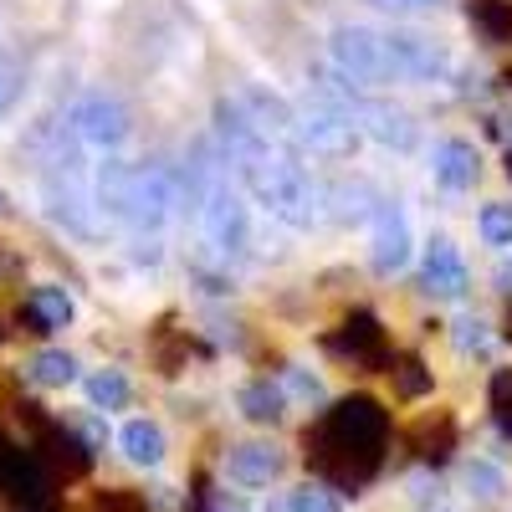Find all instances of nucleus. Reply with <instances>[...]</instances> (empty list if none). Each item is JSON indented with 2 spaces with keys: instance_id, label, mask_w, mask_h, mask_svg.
<instances>
[{
  "instance_id": "1",
  "label": "nucleus",
  "mask_w": 512,
  "mask_h": 512,
  "mask_svg": "<svg viewBox=\"0 0 512 512\" xmlns=\"http://www.w3.org/2000/svg\"><path fill=\"white\" fill-rule=\"evenodd\" d=\"M384 441H390V415L379 410V400L354 395V400L333 405L318 420L308 451H313V466H318L323 477L344 482V487H359V482L374 477Z\"/></svg>"
},
{
  "instance_id": "2",
  "label": "nucleus",
  "mask_w": 512,
  "mask_h": 512,
  "mask_svg": "<svg viewBox=\"0 0 512 512\" xmlns=\"http://www.w3.org/2000/svg\"><path fill=\"white\" fill-rule=\"evenodd\" d=\"M93 205L98 216L128 226V231H159L169 216L180 210V180L164 164H123V159H103L93 169Z\"/></svg>"
},
{
  "instance_id": "3",
  "label": "nucleus",
  "mask_w": 512,
  "mask_h": 512,
  "mask_svg": "<svg viewBox=\"0 0 512 512\" xmlns=\"http://www.w3.org/2000/svg\"><path fill=\"white\" fill-rule=\"evenodd\" d=\"M231 164H236L246 195L262 205L272 221H282V226H292V231H308V226L318 221V190H313V180H308V169L297 164V154H282V149L267 139V144L236 154Z\"/></svg>"
},
{
  "instance_id": "4",
  "label": "nucleus",
  "mask_w": 512,
  "mask_h": 512,
  "mask_svg": "<svg viewBox=\"0 0 512 512\" xmlns=\"http://www.w3.org/2000/svg\"><path fill=\"white\" fill-rule=\"evenodd\" d=\"M195 185H200V231L210 251L221 262H241L251 256V210L241 190L226 180V164H195Z\"/></svg>"
},
{
  "instance_id": "5",
  "label": "nucleus",
  "mask_w": 512,
  "mask_h": 512,
  "mask_svg": "<svg viewBox=\"0 0 512 512\" xmlns=\"http://www.w3.org/2000/svg\"><path fill=\"white\" fill-rule=\"evenodd\" d=\"M41 200L47 216L62 221L72 236H98V205H93V175L82 169L77 139H57V149L41 164Z\"/></svg>"
},
{
  "instance_id": "6",
  "label": "nucleus",
  "mask_w": 512,
  "mask_h": 512,
  "mask_svg": "<svg viewBox=\"0 0 512 512\" xmlns=\"http://www.w3.org/2000/svg\"><path fill=\"white\" fill-rule=\"evenodd\" d=\"M328 57H333L338 77L354 82V88H400L390 41H384V31H374V26H333Z\"/></svg>"
},
{
  "instance_id": "7",
  "label": "nucleus",
  "mask_w": 512,
  "mask_h": 512,
  "mask_svg": "<svg viewBox=\"0 0 512 512\" xmlns=\"http://www.w3.org/2000/svg\"><path fill=\"white\" fill-rule=\"evenodd\" d=\"M364 226H369V262H374V272H379V277L405 272V267H410V256H415V236H410L405 205H395V200H384V195H379V200L369 205Z\"/></svg>"
},
{
  "instance_id": "8",
  "label": "nucleus",
  "mask_w": 512,
  "mask_h": 512,
  "mask_svg": "<svg viewBox=\"0 0 512 512\" xmlns=\"http://www.w3.org/2000/svg\"><path fill=\"white\" fill-rule=\"evenodd\" d=\"M67 134L82 144V149H98V154H113L123 139H128V108L113 98V93H82L67 113Z\"/></svg>"
},
{
  "instance_id": "9",
  "label": "nucleus",
  "mask_w": 512,
  "mask_h": 512,
  "mask_svg": "<svg viewBox=\"0 0 512 512\" xmlns=\"http://www.w3.org/2000/svg\"><path fill=\"white\" fill-rule=\"evenodd\" d=\"M292 139L303 144L308 154H318V159H354L364 149L359 123L344 108H308V113H297L292 118Z\"/></svg>"
},
{
  "instance_id": "10",
  "label": "nucleus",
  "mask_w": 512,
  "mask_h": 512,
  "mask_svg": "<svg viewBox=\"0 0 512 512\" xmlns=\"http://www.w3.org/2000/svg\"><path fill=\"white\" fill-rule=\"evenodd\" d=\"M344 113L359 123V134H369L384 149L410 154L420 144V123L405 108H395V103H379V98H364V93H344Z\"/></svg>"
},
{
  "instance_id": "11",
  "label": "nucleus",
  "mask_w": 512,
  "mask_h": 512,
  "mask_svg": "<svg viewBox=\"0 0 512 512\" xmlns=\"http://www.w3.org/2000/svg\"><path fill=\"white\" fill-rule=\"evenodd\" d=\"M390 41V57L400 82H441L451 72V52L441 47L436 36H420V31H384Z\"/></svg>"
},
{
  "instance_id": "12",
  "label": "nucleus",
  "mask_w": 512,
  "mask_h": 512,
  "mask_svg": "<svg viewBox=\"0 0 512 512\" xmlns=\"http://www.w3.org/2000/svg\"><path fill=\"white\" fill-rule=\"evenodd\" d=\"M287 472V451L272 441H241L226 451V482L236 487H272Z\"/></svg>"
},
{
  "instance_id": "13",
  "label": "nucleus",
  "mask_w": 512,
  "mask_h": 512,
  "mask_svg": "<svg viewBox=\"0 0 512 512\" xmlns=\"http://www.w3.org/2000/svg\"><path fill=\"white\" fill-rule=\"evenodd\" d=\"M420 282L431 297H461L466 292V262L451 236H431V246H425V262H420Z\"/></svg>"
},
{
  "instance_id": "14",
  "label": "nucleus",
  "mask_w": 512,
  "mask_h": 512,
  "mask_svg": "<svg viewBox=\"0 0 512 512\" xmlns=\"http://www.w3.org/2000/svg\"><path fill=\"white\" fill-rule=\"evenodd\" d=\"M431 175L446 185V190H472L477 175H482V154L472 139H441L431 149Z\"/></svg>"
},
{
  "instance_id": "15",
  "label": "nucleus",
  "mask_w": 512,
  "mask_h": 512,
  "mask_svg": "<svg viewBox=\"0 0 512 512\" xmlns=\"http://www.w3.org/2000/svg\"><path fill=\"white\" fill-rule=\"evenodd\" d=\"M118 446H123V456L134 461V466H144V472H154V466H164V456H169V436H164V425L159 420H149V415H134L118 431Z\"/></svg>"
},
{
  "instance_id": "16",
  "label": "nucleus",
  "mask_w": 512,
  "mask_h": 512,
  "mask_svg": "<svg viewBox=\"0 0 512 512\" xmlns=\"http://www.w3.org/2000/svg\"><path fill=\"white\" fill-rule=\"evenodd\" d=\"M0 472H6V482L16 487V507L26 512H52V497H47V477H41V466L21 451H6L0 456Z\"/></svg>"
},
{
  "instance_id": "17",
  "label": "nucleus",
  "mask_w": 512,
  "mask_h": 512,
  "mask_svg": "<svg viewBox=\"0 0 512 512\" xmlns=\"http://www.w3.org/2000/svg\"><path fill=\"white\" fill-rule=\"evenodd\" d=\"M328 349H333V354H344V359H359V364H384V333H379L374 313L349 318L344 333H333V338H328Z\"/></svg>"
},
{
  "instance_id": "18",
  "label": "nucleus",
  "mask_w": 512,
  "mask_h": 512,
  "mask_svg": "<svg viewBox=\"0 0 512 512\" xmlns=\"http://www.w3.org/2000/svg\"><path fill=\"white\" fill-rule=\"evenodd\" d=\"M26 313H31V323H36V333H57V328H67L72 323V292L67 287H57V282H41V287H31V297H26Z\"/></svg>"
},
{
  "instance_id": "19",
  "label": "nucleus",
  "mask_w": 512,
  "mask_h": 512,
  "mask_svg": "<svg viewBox=\"0 0 512 512\" xmlns=\"http://www.w3.org/2000/svg\"><path fill=\"white\" fill-rule=\"evenodd\" d=\"M246 113H251V123L262 128L267 139H282V134H292V108H287V98H277V93H267V88H246L241 98H236Z\"/></svg>"
},
{
  "instance_id": "20",
  "label": "nucleus",
  "mask_w": 512,
  "mask_h": 512,
  "mask_svg": "<svg viewBox=\"0 0 512 512\" xmlns=\"http://www.w3.org/2000/svg\"><path fill=\"white\" fill-rule=\"evenodd\" d=\"M241 415L251 425H277L287 415V395H282V384H267V379H256L241 390Z\"/></svg>"
},
{
  "instance_id": "21",
  "label": "nucleus",
  "mask_w": 512,
  "mask_h": 512,
  "mask_svg": "<svg viewBox=\"0 0 512 512\" xmlns=\"http://www.w3.org/2000/svg\"><path fill=\"white\" fill-rule=\"evenodd\" d=\"M374 200H379V195H374L364 180H349V185L338 180V185L328 190V216H333V221H349V226H359V221L369 216V205H374Z\"/></svg>"
},
{
  "instance_id": "22",
  "label": "nucleus",
  "mask_w": 512,
  "mask_h": 512,
  "mask_svg": "<svg viewBox=\"0 0 512 512\" xmlns=\"http://www.w3.org/2000/svg\"><path fill=\"white\" fill-rule=\"evenodd\" d=\"M31 379L41 384V390H62V384L77 379V359H72L67 349H41V354L31 359Z\"/></svg>"
},
{
  "instance_id": "23",
  "label": "nucleus",
  "mask_w": 512,
  "mask_h": 512,
  "mask_svg": "<svg viewBox=\"0 0 512 512\" xmlns=\"http://www.w3.org/2000/svg\"><path fill=\"white\" fill-rule=\"evenodd\" d=\"M128 395H134V384L123 379V369H98V374H88V400H93V410H123Z\"/></svg>"
},
{
  "instance_id": "24",
  "label": "nucleus",
  "mask_w": 512,
  "mask_h": 512,
  "mask_svg": "<svg viewBox=\"0 0 512 512\" xmlns=\"http://www.w3.org/2000/svg\"><path fill=\"white\" fill-rule=\"evenodd\" d=\"M466 16L477 21V31L487 41H512V0H472Z\"/></svg>"
},
{
  "instance_id": "25",
  "label": "nucleus",
  "mask_w": 512,
  "mask_h": 512,
  "mask_svg": "<svg viewBox=\"0 0 512 512\" xmlns=\"http://www.w3.org/2000/svg\"><path fill=\"white\" fill-rule=\"evenodd\" d=\"M461 482H466V492H472L477 502H502L507 497V477H502V466H492V461H466Z\"/></svg>"
},
{
  "instance_id": "26",
  "label": "nucleus",
  "mask_w": 512,
  "mask_h": 512,
  "mask_svg": "<svg viewBox=\"0 0 512 512\" xmlns=\"http://www.w3.org/2000/svg\"><path fill=\"white\" fill-rule=\"evenodd\" d=\"M282 512H344V497H338L333 487H323V482H303V487L287 492Z\"/></svg>"
},
{
  "instance_id": "27",
  "label": "nucleus",
  "mask_w": 512,
  "mask_h": 512,
  "mask_svg": "<svg viewBox=\"0 0 512 512\" xmlns=\"http://www.w3.org/2000/svg\"><path fill=\"white\" fill-rule=\"evenodd\" d=\"M477 231H482V241L487 246H512V205L507 200H492V205H482V216H477Z\"/></svg>"
},
{
  "instance_id": "28",
  "label": "nucleus",
  "mask_w": 512,
  "mask_h": 512,
  "mask_svg": "<svg viewBox=\"0 0 512 512\" xmlns=\"http://www.w3.org/2000/svg\"><path fill=\"white\" fill-rule=\"evenodd\" d=\"M390 379H395V390H400L405 400H420L425 390H431V369H425L415 354H405L400 369H390Z\"/></svg>"
},
{
  "instance_id": "29",
  "label": "nucleus",
  "mask_w": 512,
  "mask_h": 512,
  "mask_svg": "<svg viewBox=\"0 0 512 512\" xmlns=\"http://www.w3.org/2000/svg\"><path fill=\"white\" fill-rule=\"evenodd\" d=\"M21 88H26V67H21V57L0 52V118H6V113L16 108Z\"/></svg>"
},
{
  "instance_id": "30",
  "label": "nucleus",
  "mask_w": 512,
  "mask_h": 512,
  "mask_svg": "<svg viewBox=\"0 0 512 512\" xmlns=\"http://www.w3.org/2000/svg\"><path fill=\"white\" fill-rule=\"evenodd\" d=\"M456 349L461 354H492V333H487V323L482 318H456Z\"/></svg>"
},
{
  "instance_id": "31",
  "label": "nucleus",
  "mask_w": 512,
  "mask_h": 512,
  "mask_svg": "<svg viewBox=\"0 0 512 512\" xmlns=\"http://www.w3.org/2000/svg\"><path fill=\"white\" fill-rule=\"evenodd\" d=\"M492 420L502 425V436H512V374L492 379Z\"/></svg>"
},
{
  "instance_id": "32",
  "label": "nucleus",
  "mask_w": 512,
  "mask_h": 512,
  "mask_svg": "<svg viewBox=\"0 0 512 512\" xmlns=\"http://www.w3.org/2000/svg\"><path fill=\"white\" fill-rule=\"evenodd\" d=\"M287 390L308 405H323V379L318 374H303V369H287Z\"/></svg>"
},
{
  "instance_id": "33",
  "label": "nucleus",
  "mask_w": 512,
  "mask_h": 512,
  "mask_svg": "<svg viewBox=\"0 0 512 512\" xmlns=\"http://www.w3.org/2000/svg\"><path fill=\"white\" fill-rule=\"evenodd\" d=\"M374 11H395V16H420V11H436L446 0H369Z\"/></svg>"
},
{
  "instance_id": "34",
  "label": "nucleus",
  "mask_w": 512,
  "mask_h": 512,
  "mask_svg": "<svg viewBox=\"0 0 512 512\" xmlns=\"http://www.w3.org/2000/svg\"><path fill=\"white\" fill-rule=\"evenodd\" d=\"M205 507H210V512H246L231 492H205Z\"/></svg>"
},
{
  "instance_id": "35",
  "label": "nucleus",
  "mask_w": 512,
  "mask_h": 512,
  "mask_svg": "<svg viewBox=\"0 0 512 512\" xmlns=\"http://www.w3.org/2000/svg\"><path fill=\"white\" fill-rule=\"evenodd\" d=\"M82 436H88V451H103V441H108V425H103V420H82Z\"/></svg>"
},
{
  "instance_id": "36",
  "label": "nucleus",
  "mask_w": 512,
  "mask_h": 512,
  "mask_svg": "<svg viewBox=\"0 0 512 512\" xmlns=\"http://www.w3.org/2000/svg\"><path fill=\"white\" fill-rule=\"evenodd\" d=\"M492 282H497V292H507V297H512V262H497Z\"/></svg>"
},
{
  "instance_id": "37",
  "label": "nucleus",
  "mask_w": 512,
  "mask_h": 512,
  "mask_svg": "<svg viewBox=\"0 0 512 512\" xmlns=\"http://www.w3.org/2000/svg\"><path fill=\"white\" fill-rule=\"evenodd\" d=\"M507 123H512V118H507ZM507 139H512V128H507Z\"/></svg>"
}]
</instances>
